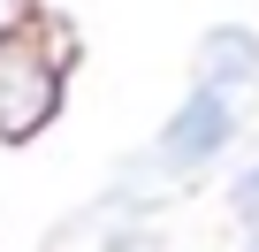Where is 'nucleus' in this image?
I'll return each mask as SVG.
<instances>
[{
    "mask_svg": "<svg viewBox=\"0 0 259 252\" xmlns=\"http://www.w3.org/2000/svg\"><path fill=\"white\" fill-rule=\"evenodd\" d=\"M236 214H244V222H259V168L236 184Z\"/></svg>",
    "mask_w": 259,
    "mask_h": 252,
    "instance_id": "nucleus-3",
    "label": "nucleus"
},
{
    "mask_svg": "<svg viewBox=\"0 0 259 252\" xmlns=\"http://www.w3.org/2000/svg\"><path fill=\"white\" fill-rule=\"evenodd\" d=\"M229 138H236V99H229V84L206 77V84L168 115V130H160V161H168V168H198V161H213Z\"/></svg>",
    "mask_w": 259,
    "mask_h": 252,
    "instance_id": "nucleus-1",
    "label": "nucleus"
},
{
    "mask_svg": "<svg viewBox=\"0 0 259 252\" xmlns=\"http://www.w3.org/2000/svg\"><path fill=\"white\" fill-rule=\"evenodd\" d=\"M198 77H213V84H251L259 77V39L251 31H236V23H221V31H206V46H198Z\"/></svg>",
    "mask_w": 259,
    "mask_h": 252,
    "instance_id": "nucleus-2",
    "label": "nucleus"
}]
</instances>
